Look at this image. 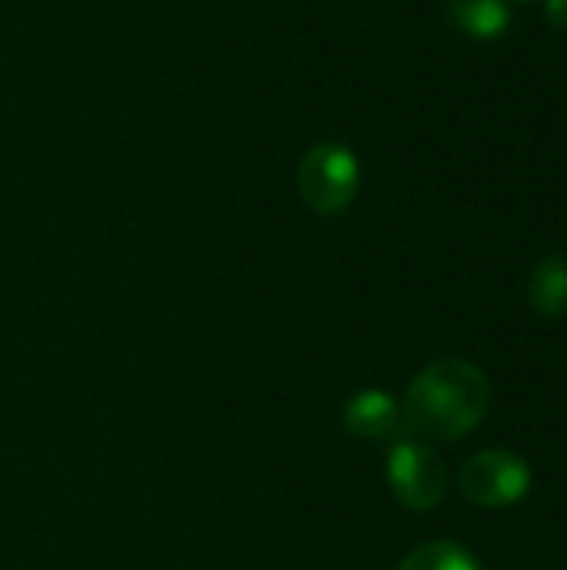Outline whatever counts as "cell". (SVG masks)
<instances>
[{"label":"cell","mask_w":567,"mask_h":570,"mask_svg":"<svg viewBox=\"0 0 567 570\" xmlns=\"http://www.w3.org/2000/svg\"><path fill=\"white\" fill-rule=\"evenodd\" d=\"M491 407V381L461 357L428 364L404 394V428L428 441H458L471 434Z\"/></svg>","instance_id":"cell-1"},{"label":"cell","mask_w":567,"mask_h":570,"mask_svg":"<svg viewBox=\"0 0 567 570\" xmlns=\"http://www.w3.org/2000/svg\"><path fill=\"white\" fill-rule=\"evenodd\" d=\"M361 187L358 154L338 140L314 144L297 164V194L301 200L324 217L344 214Z\"/></svg>","instance_id":"cell-2"},{"label":"cell","mask_w":567,"mask_h":570,"mask_svg":"<svg viewBox=\"0 0 567 570\" xmlns=\"http://www.w3.org/2000/svg\"><path fill=\"white\" fill-rule=\"evenodd\" d=\"M388 484L404 508L431 511L448 494V471L424 441L404 434L388 451Z\"/></svg>","instance_id":"cell-3"},{"label":"cell","mask_w":567,"mask_h":570,"mask_svg":"<svg viewBox=\"0 0 567 570\" xmlns=\"http://www.w3.org/2000/svg\"><path fill=\"white\" fill-rule=\"evenodd\" d=\"M461 494L478 508H511L531 491V468L501 448L478 451L461 464L458 474Z\"/></svg>","instance_id":"cell-4"},{"label":"cell","mask_w":567,"mask_h":570,"mask_svg":"<svg viewBox=\"0 0 567 570\" xmlns=\"http://www.w3.org/2000/svg\"><path fill=\"white\" fill-rule=\"evenodd\" d=\"M344 428L354 434V438H364V441H398L404 438V414H401V404L384 394V391H361L358 397L348 401L344 407Z\"/></svg>","instance_id":"cell-5"},{"label":"cell","mask_w":567,"mask_h":570,"mask_svg":"<svg viewBox=\"0 0 567 570\" xmlns=\"http://www.w3.org/2000/svg\"><path fill=\"white\" fill-rule=\"evenodd\" d=\"M528 301L541 317L567 314V261L561 254L538 261L528 281Z\"/></svg>","instance_id":"cell-6"},{"label":"cell","mask_w":567,"mask_h":570,"mask_svg":"<svg viewBox=\"0 0 567 570\" xmlns=\"http://www.w3.org/2000/svg\"><path fill=\"white\" fill-rule=\"evenodd\" d=\"M451 20L461 33L491 40L508 30L511 10L505 0H451Z\"/></svg>","instance_id":"cell-7"},{"label":"cell","mask_w":567,"mask_h":570,"mask_svg":"<svg viewBox=\"0 0 567 570\" xmlns=\"http://www.w3.org/2000/svg\"><path fill=\"white\" fill-rule=\"evenodd\" d=\"M398 570H481L478 558L458 541H428L414 548Z\"/></svg>","instance_id":"cell-8"},{"label":"cell","mask_w":567,"mask_h":570,"mask_svg":"<svg viewBox=\"0 0 567 570\" xmlns=\"http://www.w3.org/2000/svg\"><path fill=\"white\" fill-rule=\"evenodd\" d=\"M545 17L555 30L567 33V0H545Z\"/></svg>","instance_id":"cell-9"}]
</instances>
